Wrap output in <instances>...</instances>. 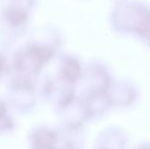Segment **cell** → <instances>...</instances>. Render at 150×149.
<instances>
[{
    "instance_id": "7a4b0ae2",
    "label": "cell",
    "mask_w": 150,
    "mask_h": 149,
    "mask_svg": "<svg viewBox=\"0 0 150 149\" xmlns=\"http://www.w3.org/2000/svg\"><path fill=\"white\" fill-rule=\"evenodd\" d=\"M137 149H150V144H142Z\"/></svg>"
},
{
    "instance_id": "6da1fadb",
    "label": "cell",
    "mask_w": 150,
    "mask_h": 149,
    "mask_svg": "<svg viewBox=\"0 0 150 149\" xmlns=\"http://www.w3.org/2000/svg\"><path fill=\"white\" fill-rule=\"evenodd\" d=\"M97 149H126V143L124 140L115 136H109L99 144Z\"/></svg>"
}]
</instances>
